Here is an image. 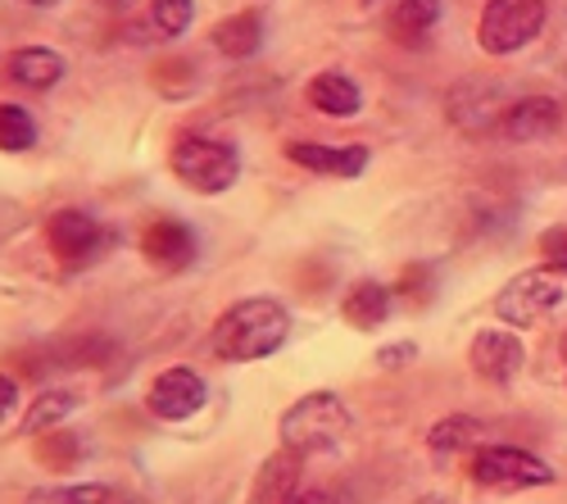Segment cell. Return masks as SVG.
<instances>
[{
	"instance_id": "6da1fadb",
	"label": "cell",
	"mask_w": 567,
	"mask_h": 504,
	"mask_svg": "<svg viewBox=\"0 0 567 504\" xmlns=\"http://www.w3.org/2000/svg\"><path fill=\"white\" fill-rule=\"evenodd\" d=\"M287 337H291L287 309L268 296H250L241 305H231L214 323V354L227 363H250V359L272 354Z\"/></svg>"
},
{
	"instance_id": "7a4b0ae2",
	"label": "cell",
	"mask_w": 567,
	"mask_h": 504,
	"mask_svg": "<svg viewBox=\"0 0 567 504\" xmlns=\"http://www.w3.org/2000/svg\"><path fill=\"white\" fill-rule=\"evenodd\" d=\"M346 432H350V409L332 391H309L281 414V445L296 450L300 460L305 454L337 450Z\"/></svg>"
},
{
	"instance_id": "3957f363",
	"label": "cell",
	"mask_w": 567,
	"mask_h": 504,
	"mask_svg": "<svg viewBox=\"0 0 567 504\" xmlns=\"http://www.w3.org/2000/svg\"><path fill=\"white\" fill-rule=\"evenodd\" d=\"M168 164H173V173L186 182V187L200 192V196L227 192L236 182V173H241V155H236V146L214 142V136H196V132L177 136Z\"/></svg>"
},
{
	"instance_id": "277c9868",
	"label": "cell",
	"mask_w": 567,
	"mask_h": 504,
	"mask_svg": "<svg viewBox=\"0 0 567 504\" xmlns=\"http://www.w3.org/2000/svg\"><path fill=\"white\" fill-rule=\"evenodd\" d=\"M563 300H567L563 272L558 268H532V272H517V278L495 296V313L508 328H532L540 318H549Z\"/></svg>"
},
{
	"instance_id": "5b68a950",
	"label": "cell",
	"mask_w": 567,
	"mask_h": 504,
	"mask_svg": "<svg viewBox=\"0 0 567 504\" xmlns=\"http://www.w3.org/2000/svg\"><path fill=\"white\" fill-rule=\"evenodd\" d=\"M545 28V0H486L477 41L491 55H513Z\"/></svg>"
},
{
	"instance_id": "8992f818",
	"label": "cell",
	"mask_w": 567,
	"mask_h": 504,
	"mask_svg": "<svg viewBox=\"0 0 567 504\" xmlns=\"http://www.w3.org/2000/svg\"><path fill=\"white\" fill-rule=\"evenodd\" d=\"M554 477L558 473L545 460L513 445H482L472 454V482L491 491H532V486H549Z\"/></svg>"
},
{
	"instance_id": "52a82bcc",
	"label": "cell",
	"mask_w": 567,
	"mask_h": 504,
	"mask_svg": "<svg viewBox=\"0 0 567 504\" xmlns=\"http://www.w3.org/2000/svg\"><path fill=\"white\" fill-rule=\"evenodd\" d=\"M45 246H51V255L64 268H82V264H96L114 246V233L82 209H55L45 218Z\"/></svg>"
},
{
	"instance_id": "ba28073f",
	"label": "cell",
	"mask_w": 567,
	"mask_h": 504,
	"mask_svg": "<svg viewBox=\"0 0 567 504\" xmlns=\"http://www.w3.org/2000/svg\"><path fill=\"white\" fill-rule=\"evenodd\" d=\"M205 378L200 373H192V369H168V373H159L155 382H151V395H146V404H151V414L155 419H164V423H182V419H192V414H200L205 409Z\"/></svg>"
},
{
	"instance_id": "9c48e42d",
	"label": "cell",
	"mask_w": 567,
	"mask_h": 504,
	"mask_svg": "<svg viewBox=\"0 0 567 504\" xmlns=\"http://www.w3.org/2000/svg\"><path fill=\"white\" fill-rule=\"evenodd\" d=\"M467 359H472V373H477V378L504 387V382H513L517 373H523L527 350H523V341H517V332H508V328H491V332H482L477 341H472Z\"/></svg>"
},
{
	"instance_id": "30bf717a",
	"label": "cell",
	"mask_w": 567,
	"mask_h": 504,
	"mask_svg": "<svg viewBox=\"0 0 567 504\" xmlns=\"http://www.w3.org/2000/svg\"><path fill=\"white\" fill-rule=\"evenodd\" d=\"M141 255L155 268H186L196 259V233L182 218H155L146 233H141Z\"/></svg>"
},
{
	"instance_id": "8fae6325",
	"label": "cell",
	"mask_w": 567,
	"mask_h": 504,
	"mask_svg": "<svg viewBox=\"0 0 567 504\" xmlns=\"http://www.w3.org/2000/svg\"><path fill=\"white\" fill-rule=\"evenodd\" d=\"M287 160L309 173H332V177H359L368 168V146H322V142H291Z\"/></svg>"
},
{
	"instance_id": "7c38bea8",
	"label": "cell",
	"mask_w": 567,
	"mask_h": 504,
	"mask_svg": "<svg viewBox=\"0 0 567 504\" xmlns=\"http://www.w3.org/2000/svg\"><path fill=\"white\" fill-rule=\"evenodd\" d=\"M563 123V105L549 101V96H527L508 105L504 114V132L513 136V142H540V136H554Z\"/></svg>"
},
{
	"instance_id": "4fadbf2b",
	"label": "cell",
	"mask_w": 567,
	"mask_h": 504,
	"mask_svg": "<svg viewBox=\"0 0 567 504\" xmlns=\"http://www.w3.org/2000/svg\"><path fill=\"white\" fill-rule=\"evenodd\" d=\"M341 318L350 328L368 332V328H382L391 318V291L382 282H354L341 300Z\"/></svg>"
},
{
	"instance_id": "5bb4252c",
	"label": "cell",
	"mask_w": 567,
	"mask_h": 504,
	"mask_svg": "<svg viewBox=\"0 0 567 504\" xmlns=\"http://www.w3.org/2000/svg\"><path fill=\"white\" fill-rule=\"evenodd\" d=\"M309 105L322 110V114H332V119H354L359 105H363V96H359V86L346 73L327 69V73H318L309 82Z\"/></svg>"
},
{
	"instance_id": "9a60e30c",
	"label": "cell",
	"mask_w": 567,
	"mask_h": 504,
	"mask_svg": "<svg viewBox=\"0 0 567 504\" xmlns=\"http://www.w3.org/2000/svg\"><path fill=\"white\" fill-rule=\"evenodd\" d=\"M10 78L19 86H32V91H45L64 78V55L45 51V45H28V51H14L10 55Z\"/></svg>"
},
{
	"instance_id": "2e32d148",
	"label": "cell",
	"mask_w": 567,
	"mask_h": 504,
	"mask_svg": "<svg viewBox=\"0 0 567 504\" xmlns=\"http://www.w3.org/2000/svg\"><path fill=\"white\" fill-rule=\"evenodd\" d=\"M214 45H218L223 55H231V60H250L259 45H264V19H259L255 10L223 19V23L214 28Z\"/></svg>"
},
{
	"instance_id": "e0dca14e",
	"label": "cell",
	"mask_w": 567,
	"mask_h": 504,
	"mask_svg": "<svg viewBox=\"0 0 567 504\" xmlns=\"http://www.w3.org/2000/svg\"><path fill=\"white\" fill-rule=\"evenodd\" d=\"M296 450H287V454H277V460L264 469V477H259V486H255V500L250 504H291V495L300 491V482H296Z\"/></svg>"
},
{
	"instance_id": "ac0fdd59",
	"label": "cell",
	"mask_w": 567,
	"mask_h": 504,
	"mask_svg": "<svg viewBox=\"0 0 567 504\" xmlns=\"http://www.w3.org/2000/svg\"><path fill=\"white\" fill-rule=\"evenodd\" d=\"M73 409H78V395H73V391H45V395H37V400H32L28 419H23V432H28V436H37L41 428H55L60 419H69Z\"/></svg>"
},
{
	"instance_id": "d6986e66",
	"label": "cell",
	"mask_w": 567,
	"mask_h": 504,
	"mask_svg": "<svg viewBox=\"0 0 567 504\" xmlns=\"http://www.w3.org/2000/svg\"><path fill=\"white\" fill-rule=\"evenodd\" d=\"M441 23V0H395V14H391V28L400 37H422Z\"/></svg>"
},
{
	"instance_id": "ffe728a7",
	"label": "cell",
	"mask_w": 567,
	"mask_h": 504,
	"mask_svg": "<svg viewBox=\"0 0 567 504\" xmlns=\"http://www.w3.org/2000/svg\"><path fill=\"white\" fill-rule=\"evenodd\" d=\"M37 146V123L23 105H0V151H28Z\"/></svg>"
},
{
	"instance_id": "44dd1931",
	"label": "cell",
	"mask_w": 567,
	"mask_h": 504,
	"mask_svg": "<svg viewBox=\"0 0 567 504\" xmlns=\"http://www.w3.org/2000/svg\"><path fill=\"white\" fill-rule=\"evenodd\" d=\"M28 504H110V486H101V482H82V486H45V491H32Z\"/></svg>"
},
{
	"instance_id": "7402d4cb",
	"label": "cell",
	"mask_w": 567,
	"mask_h": 504,
	"mask_svg": "<svg viewBox=\"0 0 567 504\" xmlns=\"http://www.w3.org/2000/svg\"><path fill=\"white\" fill-rule=\"evenodd\" d=\"M192 14H196L192 0H155L151 6V28L159 37H182L186 28H192Z\"/></svg>"
},
{
	"instance_id": "603a6c76",
	"label": "cell",
	"mask_w": 567,
	"mask_h": 504,
	"mask_svg": "<svg viewBox=\"0 0 567 504\" xmlns=\"http://www.w3.org/2000/svg\"><path fill=\"white\" fill-rule=\"evenodd\" d=\"M472 436H477V423H472V419H445V423H436V432H432V450L450 454V450L467 445Z\"/></svg>"
},
{
	"instance_id": "cb8c5ba5",
	"label": "cell",
	"mask_w": 567,
	"mask_h": 504,
	"mask_svg": "<svg viewBox=\"0 0 567 504\" xmlns=\"http://www.w3.org/2000/svg\"><path fill=\"white\" fill-rule=\"evenodd\" d=\"M540 255L549 268H558L567 278V223L563 227H549V233H540Z\"/></svg>"
},
{
	"instance_id": "d4e9b609",
	"label": "cell",
	"mask_w": 567,
	"mask_h": 504,
	"mask_svg": "<svg viewBox=\"0 0 567 504\" xmlns=\"http://www.w3.org/2000/svg\"><path fill=\"white\" fill-rule=\"evenodd\" d=\"M73 454H78L73 436H45V445H41V460H51V464H69Z\"/></svg>"
},
{
	"instance_id": "484cf974",
	"label": "cell",
	"mask_w": 567,
	"mask_h": 504,
	"mask_svg": "<svg viewBox=\"0 0 567 504\" xmlns=\"http://www.w3.org/2000/svg\"><path fill=\"white\" fill-rule=\"evenodd\" d=\"M14 404H19V387H14V378L0 373V423H10Z\"/></svg>"
},
{
	"instance_id": "4316f807",
	"label": "cell",
	"mask_w": 567,
	"mask_h": 504,
	"mask_svg": "<svg viewBox=\"0 0 567 504\" xmlns=\"http://www.w3.org/2000/svg\"><path fill=\"white\" fill-rule=\"evenodd\" d=\"M404 359H413V346H386L382 354H377V363H382V369H400Z\"/></svg>"
},
{
	"instance_id": "83f0119b",
	"label": "cell",
	"mask_w": 567,
	"mask_h": 504,
	"mask_svg": "<svg viewBox=\"0 0 567 504\" xmlns=\"http://www.w3.org/2000/svg\"><path fill=\"white\" fill-rule=\"evenodd\" d=\"M291 504H332V500H327L322 491H296V495H291Z\"/></svg>"
},
{
	"instance_id": "f1b7e54d",
	"label": "cell",
	"mask_w": 567,
	"mask_h": 504,
	"mask_svg": "<svg viewBox=\"0 0 567 504\" xmlns=\"http://www.w3.org/2000/svg\"><path fill=\"white\" fill-rule=\"evenodd\" d=\"M28 6H37V10H55L60 0H28Z\"/></svg>"
},
{
	"instance_id": "f546056e",
	"label": "cell",
	"mask_w": 567,
	"mask_h": 504,
	"mask_svg": "<svg viewBox=\"0 0 567 504\" xmlns=\"http://www.w3.org/2000/svg\"><path fill=\"white\" fill-rule=\"evenodd\" d=\"M563 369H567V337H563Z\"/></svg>"
}]
</instances>
